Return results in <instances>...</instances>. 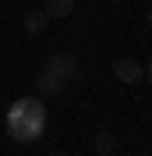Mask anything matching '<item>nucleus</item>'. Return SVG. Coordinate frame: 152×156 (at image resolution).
Listing matches in <instances>:
<instances>
[{
  "label": "nucleus",
  "instance_id": "3",
  "mask_svg": "<svg viewBox=\"0 0 152 156\" xmlns=\"http://www.w3.org/2000/svg\"><path fill=\"white\" fill-rule=\"evenodd\" d=\"M113 78L124 82V85H134V82L145 78V68L138 60H131V57H120V60H113Z\"/></svg>",
  "mask_w": 152,
  "mask_h": 156
},
{
  "label": "nucleus",
  "instance_id": "8",
  "mask_svg": "<svg viewBox=\"0 0 152 156\" xmlns=\"http://www.w3.org/2000/svg\"><path fill=\"white\" fill-rule=\"evenodd\" d=\"M145 78H149V85H152V60H149V68H145Z\"/></svg>",
  "mask_w": 152,
  "mask_h": 156
},
{
  "label": "nucleus",
  "instance_id": "4",
  "mask_svg": "<svg viewBox=\"0 0 152 156\" xmlns=\"http://www.w3.org/2000/svg\"><path fill=\"white\" fill-rule=\"evenodd\" d=\"M36 89L39 92H43V96H60V92H64V82H60L57 75H50V71H43V75H39V82H36Z\"/></svg>",
  "mask_w": 152,
  "mask_h": 156
},
{
  "label": "nucleus",
  "instance_id": "5",
  "mask_svg": "<svg viewBox=\"0 0 152 156\" xmlns=\"http://www.w3.org/2000/svg\"><path fill=\"white\" fill-rule=\"evenodd\" d=\"M50 21H53V18H50L46 11H29V18H25V32H29V36H43Z\"/></svg>",
  "mask_w": 152,
  "mask_h": 156
},
{
  "label": "nucleus",
  "instance_id": "10",
  "mask_svg": "<svg viewBox=\"0 0 152 156\" xmlns=\"http://www.w3.org/2000/svg\"><path fill=\"white\" fill-rule=\"evenodd\" d=\"M50 156H64V153H50Z\"/></svg>",
  "mask_w": 152,
  "mask_h": 156
},
{
  "label": "nucleus",
  "instance_id": "6",
  "mask_svg": "<svg viewBox=\"0 0 152 156\" xmlns=\"http://www.w3.org/2000/svg\"><path fill=\"white\" fill-rule=\"evenodd\" d=\"M50 18H67L71 11H74V0H46V7H43Z\"/></svg>",
  "mask_w": 152,
  "mask_h": 156
},
{
  "label": "nucleus",
  "instance_id": "2",
  "mask_svg": "<svg viewBox=\"0 0 152 156\" xmlns=\"http://www.w3.org/2000/svg\"><path fill=\"white\" fill-rule=\"evenodd\" d=\"M46 71H50V75H57L60 82L67 85V82H74V78H78V60L71 57V53H53L50 64H46Z\"/></svg>",
  "mask_w": 152,
  "mask_h": 156
},
{
  "label": "nucleus",
  "instance_id": "1",
  "mask_svg": "<svg viewBox=\"0 0 152 156\" xmlns=\"http://www.w3.org/2000/svg\"><path fill=\"white\" fill-rule=\"evenodd\" d=\"M43 117H46V110H43L39 99H18V103L11 107L7 128H11V135H14V138L29 142V138H36L39 131H43Z\"/></svg>",
  "mask_w": 152,
  "mask_h": 156
},
{
  "label": "nucleus",
  "instance_id": "9",
  "mask_svg": "<svg viewBox=\"0 0 152 156\" xmlns=\"http://www.w3.org/2000/svg\"><path fill=\"white\" fill-rule=\"evenodd\" d=\"M149 29H152V14H149Z\"/></svg>",
  "mask_w": 152,
  "mask_h": 156
},
{
  "label": "nucleus",
  "instance_id": "7",
  "mask_svg": "<svg viewBox=\"0 0 152 156\" xmlns=\"http://www.w3.org/2000/svg\"><path fill=\"white\" fill-rule=\"evenodd\" d=\"M92 149H95V153H99V156H110V153H113V149H117V138L110 135V131H99V135L92 138Z\"/></svg>",
  "mask_w": 152,
  "mask_h": 156
}]
</instances>
